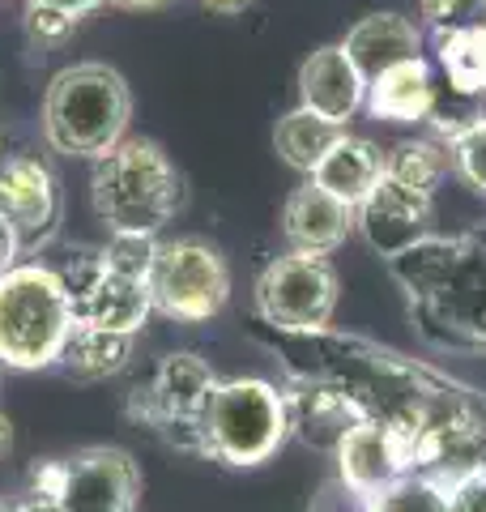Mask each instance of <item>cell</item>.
<instances>
[{
	"instance_id": "22",
	"label": "cell",
	"mask_w": 486,
	"mask_h": 512,
	"mask_svg": "<svg viewBox=\"0 0 486 512\" xmlns=\"http://www.w3.org/2000/svg\"><path fill=\"white\" fill-rule=\"evenodd\" d=\"M128 359H133V338H124V333H103V329L73 325L69 342H64L60 367L73 380H107V376L124 372Z\"/></svg>"
},
{
	"instance_id": "26",
	"label": "cell",
	"mask_w": 486,
	"mask_h": 512,
	"mask_svg": "<svg viewBox=\"0 0 486 512\" xmlns=\"http://www.w3.org/2000/svg\"><path fill=\"white\" fill-rule=\"evenodd\" d=\"M444 146L452 158V175H461L469 188L486 197V111L469 120L457 137H448Z\"/></svg>"
},
{
	"instance_id": "13",
	"label": "cell",
	"mask_w": 486,
	"mask_h": 512,
	"mask_svg": "<svg viewBox=\"0 0 486 512\" xmlns=\"http://www.w3.org/2000/svg\"><path fill=\"white\" fill-rule=\"evenodd\" d=\"M299 107L337 128H346L367 107V82L342 52V43H324L299 64Z\"/></svg>"
},
{
	"instance_id": "31",
	"label": "cell",
	"mask_w": 486,
	"mask_h": 512,
	"mask_svg": "<svg viewBox=\"0 0 486 512\" xmlns=\"http://www.w3.org/2000/svg\"><path fill=\"white\" fill-rule=\"evenodd\" d=\"M35 5H47V9H60L64 13V18H86V13H94V9H99L103 5V0H35Z\"/></svg>"
},
{
	"instance_id": "7",
	"label": "cell",
	"mask_w": 486,
	"mask_h": 512,
	"mask_svg": "<svg viewBox=\"0 0 486 512\" xmlns=\"http://www.w3.org/2000/svg\"><path fill=\"white\" fill-rule=\"evenodd\" d=\"M337 291H342V282H337L329 256L286 252L269 261L256 278V316H261V325L282 333L329 329L337 312Z\"/></svg>"
},
{
	"instance_id": "3",
	"label": "cell",
	"mask_w": 486,
	"mask_h": 512,
	"mask_svg": "<svg viewBox=\"0 0 486 512\" xmlns=\"http://www.w3.org/2000/svg\"><path fill=\"white\" fill-rule=\"evenodd\" d=\"M73 295L52 265H13L0 278V367H56L73 333Z\"/></svg>"
},
{
	"instance_id": "11",
	"label": "cell",
	"mask_w": 486,
	"mask_h": 512,
	"mask_svg": "<svg viewBox=\"0 0 486 512\" xmlns=\"http://www.w3.org/2000/svg\"><path fill=\"white\" fill-rule=\"evenodd\" d=\"M431 218H435L431 192L405 188L384 175V180L371 188V197L354 210V231H359L384 261H393L397 252H405L423 235H431Z\"/></svg>"
},
{
	"instance_id": "34",
	"label": "cell",
	"mask_w": 486,
	"mask_h": 512,
	"mask_svg": "<svg viewBox=\"0 0 486 512\" xmlns=\"http://www.w3.org/2000/svg\"><path fill=\"white\" fill-rule=\"evenodd\" d=\"M13 512H64L56 500H35V495H26V500L13 508Z\"/></svg>"
},
{
	"instance_id": "37",
	"label": "cell",
	"mask_w": 486,
	"mask_h": 512,
	"mask_svg": "<svg viewBox=\"0 0 486 512\" xmlns=\"http://www.w3.org/2000/svg\"><path fill=\"white\" fill-rule=\"evenodd\" d=\"M0 512H13V508H5V504H0Z\"/></svg>"
},
{
	"instance_id": "30",
	"label": "cell",
	"mask_w": 486,
	"mask_h": 512,
	"mask_svg": "<svg viewBox=\"0 0 486 512\" xmlns=\"http://www.w3.org/2000/svg\"><path fill=\"white\" fill-rule=\"evenodd\" d=\"M18 256H22V235L5 214H0V278L18 265Z\"/></svg>"
},
{
	"instance_id": "15",
	"label": "cell",
	"mask_w": 486,
	"mask_h": 512,
	"mask_svg": "<svg viewBox=\"0 0 486 512\" xmlns=\"http://www.w3.org/2000/svg\"><path fill=\"white\" fill-rule=\"evenodd\" d=\"M282 235L290 252L329 256L354 235V210L329 197L320 184H299L282 205Z\"/></svg>"
},
{
	"instance_id": "6",
	"label": "cell",
	"mask_w": 486,
	"mask_h": 512,
	"mask_svg": "<svg viewBox=\"0 0 486 512\" xmlns=\"http://www.w3.org/2000/svg\"><path fill=\"white\" fill-rule=\"evenodd\" d=\"M218 389V372L209 359L192 355V350H175L158 363L150 384H137L128 397V414L141 419L145 427H158L175 448L188 453H205V406Z\"/></svg>"
},
{
	"instance_id": "25",
	"label": "cell",
	"mask_w": 486,
	"mask_h": 512,
	"mask_svg": "<svg viewBox=\"0 0 486 512\" xmlns=\"http://www.w3.org/2000/svg\"><path fill=\"white\" fill-rule=\"evenodd\" d=\"M154 252H158L154 235H111L103 244V252H99V265L107 269V274H116V278L150 282Z\"/></svg>"
},
{
	"instance_id": "18",
	"label": "cell",
	"mask_w": 486,
	"mask_h": 512,
	"mask_svg": "<svg viewBox=\"0 0 486 512\" xmlns=\"http://www.w3.org/2000/svg\"><path fill=\"white\" fill-rule=\"evenodd\" d=\"M440 103V82L431 73V60H405L397 69L367 82V111L388 124H431V111Z\"/></svg>"
},
{
	"instance_id": "35",
	"label": "cell",
	"mask_w": 486,
	"mask_h": 512,
	"mask_svg": "<svg viewBox=\"0 0 486 512\" xmlns=\"http://www.w3.org/2000/svg\"><path fill=\"white\" fill-rule=\"evenodd\" d=\"M9 440H13V431H9V419H5V410H0V457L9 453Z\"/></svg>"
},
{
	"instance_id": "29",
	"label": "cell",
	"mask_w": 486,
	"mask_h": 512,
	"mask_svg": "<svg viewBox=\"0 0 486 512\" xmlns=\"http://www.w3.org/2000/svg\"><path fill=\"white\" fill-rule=\"evenodd\" d=\"M448 512H486V470H474L448 487Z\"/></svg>"
},
{
	"instance_id": "20",
	"label": "cell",
	"mask_w": 486,
	"mask_h": 512,
	"mask_svg": "<svg viewBox=\"0 0 486 512\" xmlns=\"http://www.w3.org/2000/svg\"><path fill=\"white\" fill-rule=\"evenodd\" d=\"M435 64H440L444 82L461 99H486V26L452 30V35L431 39Z\"/></svg>"
},
{
	"instance_id": "21",
	"label": "cell",
	"mask_w": 486,
	"mask_h": 512,
	"mask_svg": "<svg viewBox=\"0 0 486 512\" xmlns=\"http://www.w3.org/2000/svg\"><path fill=\"white\" fill-rule=\"evenodd\" d=\"M342 133H346V128L329 124L324 116H316V111L295 107V111H286V116L278 120V128H273V146H278L286 167L312 175L320 167V158L337 146V137H342Z\"/></svg>"
},
{
	"instance_id": "16",
	"label": "cell",
	"mask_w": 486,
	"mask_h": 512,
	"mask_svg": "<svg viewBox=\"0 0 486 512\" xmlns=\"http://www.w3.org/2000/svg\"><path fill=\"white\" fill-rule=\"evenodd\" d=\"M423 43H427V30L414 18H401V13H367V18H359L346 30L342 52L350 56L354 69L363 73V82H376L380 73L423 56Z\"/></svg>"
},
{
	"instance_id": "12",
	"label": "cell",
	"mask_w": 486,
	"mask_h": 512,
	"mask_svg": "<svg viewBox=\"0 0 486 512\" xmlns=\"http://www.w3.org/2000/svg\"><path fill=\"white\" fill-rule=\"evenodd\" d=\"M0 214H5L22 235V252L26 248H43L56 231V214H60V192H56V175L47 163L30 154H13L0 163Z\"/></svg>"
},
{
	"instance_id": "1",
	"label": "cell",
	"mask_w": 486,
	"mask_h": 512,
	"mask_svg": "<svg viewBox=\"0 0 486 512\" xmlns=\"http://www.w3.org/2000/svg\"><path fill=\"white\" fill-rule=\"evenodd\" d=\"M128 120H133V90L124 73L103 60L69 64L47 86L43 137L56 154L99 163L128 137Z\"/></svg>"
},
{
	"instance_id": "23",
	"label": "cell",
	"mask_w": 486,
	"mask_h": 512,
	"mask_svg": "<svg viewBox=\"0 0 486 512\" xmlns=\"http://www.w3.org/2000/svg\"><path fill=\"white\" fill-rule=\"evenodd\" d=\"M384 175L405 188H418V192H431L435 197V188L452 175L448 146L440 137H405L393 150H384Z\"/></svg>"
},
{
	"instance_id": "33",
	"label": "cell",
	"mask_w": 486,
	"mask_h": 512,
	"mask_svg": "<svg viewBox=\"0 0 486 512\" xmlns=\"http://www.w3.org/2000/svg\"><path fill=\"white\" fill-rule=\"evenodd\" d=\"M201 5L209 9V13H222V18H235V13H243L252 5V0H201Z\"/></svg>"
},
{
	"instance_id": "2",
	"label": "cell",
	"mask_w": 486,
	"mask_h": 512,
	"mask_svg": "<svg viewBox=\"0 0 486 512\" xmlns=\"http://www.w3.org/2000/svg\"><path fill=\"white\" fill-rule=\"evenodd\" d=\"M90 201L111 235H154L184 205V180L150 137H124L90 175Z\"/></svg>"
},
{
	"instance_id": "4",
	"label": "cell",
	"mask_w": 486,
	"mask_h": 512,
	"mask_svg": "<svg viewBox=\"0 0 486 512\" xmlns=\"http://www.w3.org/2000/svg\"><path fill=\"white\" fill-rule=\"evenodd\" d=\"M205 457L226 466H261L290 436L286 393L261 376L218 380L205 406Z\"/></svg>"
},
{
	"instance_id": "10",
	"label": "cell",
	"mask_w": 486,
	"mask_h": 512,
	"mask_svg": "<svg viewBox=\"0 0 486 512\" xmlns=\"http://www.w3.org/2000/svg\"><path fill=\"white\" fill-rule=\"evenodd\" d=\"M64 286L73 295V320L86 329H103V333H124L137 338L141 325L154 312L150 286L133 282V278H116L99 265V256H90L86 265H77L73 274H60Z\"/></svg>"
},
{
	"instance_id": "19",
	"label": "cell",
	"mask_w": 486,
	"mask_h": 512,
	"mask_svg": "<svg viewBox=\"0 0 486 512\" xmlns=\"http://www.w3.org/2000/svg\"><path fill=\"white\" fill-rule=\"evenodd\" d=\"M307 180L320 184L329 197L350 205V210H359V205L371 197V188L384 180V150L371 137L342 133L337 146L320 158V167L307 175Z\"/></svg>"
},
{
	"instance_id": "8",
	"label": "cell",
	"mask_w": 486,
	"mask_h": 512,
	"mask_svg": "<svg viewBox=\"0 0 486 512\" xmlns=\"http://www.w3.org/2000/svg\"><path fill=\"white\" fill-rule=\"evenodd\" d=\"M410 316L431 346L486 350V265L465 248L457 274L431 295L410 299Z\"/></svg>"
},
{
	"instance_id": "32",
	"label": "cell",
	"mask_w": 486,
	"mask_h": 512,
	"mask_svg": "<svg viewBox=\"0 0 486 512\" xmlns=\"http://www.w3.org/2000/svg\"><path fill=\"white\" fill-rule=\"evenodd\" d=\"M461 239H465V248L478 256V261L486 265V222H474V227H465L461 231Z\"/></svg>"
},
{
	"instance_id": "5",
	"label": "cell",
	"mask_w": 486,
	"mask_h": 512,
	"mask_svg": "<svg viewBox=\"0 0 486 512\" xmlns=\"http://www.w3.org/2000/svg\"><path fill=\"white\" fill-rule=\"evenodd\" d=\"M145 286H150L154 312L180 320V325H201V320L218 316L231 299V265L201 235L158 239L154 269Z\"/></svg>"
},
{
	"instance_id": "14",
	"label": "cell",
	"mask_w": 486,
	"mask_h": 512,
	"mask_svg": "<svg viewBox=\"0 0 486 512\" xmlns=\"http://www.w3.org/2000/svg\"><path fill=\"white\" fill-rule=\"evenodd\" d=\"M401 474H410L401 453V440L376 419H363L346 431V440L337 444V483L354 495H376L388 483H397Z\"/></svg>"
},
{
	"instance_id": "27",
	"label": "cell",
	"mask_w": 486,
	"mask_h": 512,
	"mask_svg": "<svg viewBox=\"0 0 486 512\" xmlns=\"http://www.w3.org/2000/svg\"><path fill=\"white\" fill-rule=\"evenodd\" d=\"M418 26L431 39L452 35V30L486 26V0H418Z\"/></svg>"
},
{
	"instance_id": "24",
	"label": "cell",
	"mask_w": 486,
	"mask_h": 512,
	"mask_svg": "<svg viewBox=\"0 0 486 512\" xmlns=\"http://www.w3.org/2000/svg\"><path fill=\"white\" fill-rule=\"evenodd\" d=\"M363 512H448V487L423 474H401L397 483L367 495Z\"/></svg>"
},
{
	"instance_id": "28",
	"label": "cell",
	"mask_w": 486,
	"mask_h": 512,
	"mask_svg": "<svg viewBox=\"0 0 486 512\" xmlns=\"http://www.w3.org/2000/svg\"><path fill=\"white\" fill-rule=\"evenodd\" d=\"M73 18H64L60 9H47V5H35L30 0L26 5V35H30V43H39V47H60L64 39L73 35Z\"/></svg>"
},
{
	"instance_id": "9",
	"label": "cell",
	"mask_w": 486,
	"mask_h": 512,
	"mask_svg": "<svg viewBox=\"0 0 486 512\" xmlns=\"http://www.w3.org/2000/svg\"><path fill=\"white\" fill-rule=\"evenodd\" d=\"M141 470L116 444H90L64 457L56 504L64 512H137Z\"/></svg>"
},
{
	"instance_id": "36",
	"label": "cell",
	"mask_w": 486,
	"mask_h": 512,
	"mask_svg": "<svg viewBox=\"0 0 486 512\" xmlns=\"http://www.w3.org/2000/svg\"><path fill=\"white\" fill-rule=\"evenodd\" d=\"M116 5H124V9H158V5H167V0H116Z\"/></svg>"
},
{
	"instance_id": "17",
	"label": "cell",
	"mask_w": 486,
	"mask_h": 512,
	"mask_svg": "<svg viewBox=\"0 0 486 512\" xmlns=\"http://www.w3.org/2000/svg\"><path fill=\"white\" fill-rule=\"evenodd\" d=\"M286 393V419H290V436H299L312 448H333L346 440V431L354 423H363L359 406L350 402L342 389L333 384H307V380H290Z\"/></svg>"
}]
</instances>
